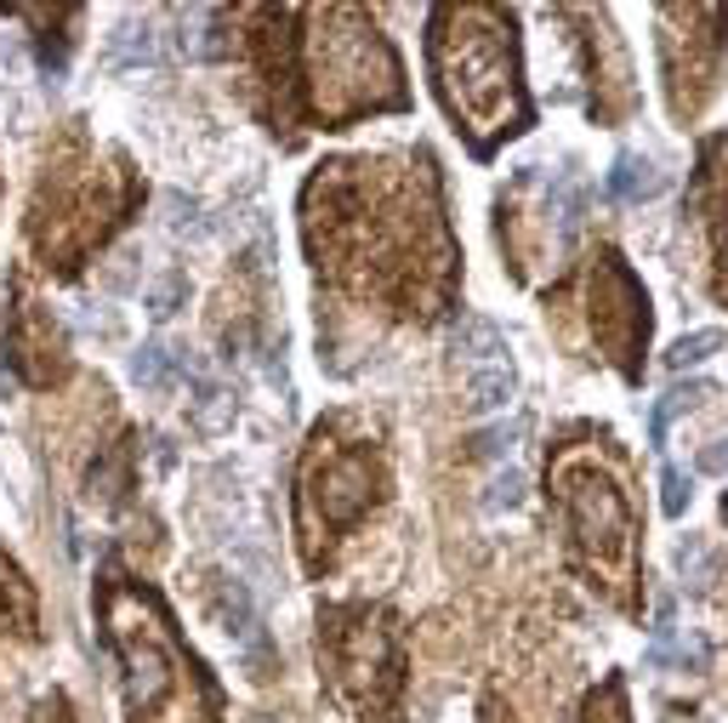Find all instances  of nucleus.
Segmentation results:
<instances>
[{"mask_svg": "<svg viewBox=\"0 0 728 723\" xmlns=\"http://www.w3.org/2000/svg\"><path fill=\"white\" fill-rule=\"evenodd\" d=\"M308 245L324 268H359V285L370 273V291H382L398 303V314H421L433 319L449 303V273H456V252L444 234V211H439V177H433V155H416V171L398 183L393 199V222L387 211V183L375 177L370 160H336L308 183Z\"/></svg>", "mask_w": 728, "mask_h": 723, "instance_id": "obj_1", "label": "nucleus"}, {"mask_svg": "<svg viewBox=\"0 0 728 723\" xmlns=\"http://www.w3.org/2000/svg\"><path fill=\"white\" fill-rule=\"evenodd\" d=\"M427 63L444 114L467 132L472 155L530 126V97L518 81V40L501 7H439L427 23Z\"/></svg>", "mask_w": 728, "mask_h": 723, "instance_id": "obj_2", "label": "nucleus"}, {"mask_svg": "<svg viewBox=\"0 0 728 723\" xmlns=\"http://www.w3.org/2000/svg\"><path fill=\"white\" fill-rule=\"evenodd\" d=\"M103 621L125 666L132 723H217V684L177 644V627L155 592L114 576L103 587Z\"/></svg>", "mask_w": 728, "mask_h": 723, "instance_id": "obj_3", "label": "nucleus"}, {"mask_svg": "<svg viewBox=\"0 0 728 723\" xmlns=\"http://www.w3.org/2000/svg\"><path fill=\"white\" fill-rule=\"evenodd\" d=\"M303 23H308L303 86H308V114L319 126H347V120H365L382 109H405L398 58L359 7L303 12Z\"/></svg>", "mask_w": 728, "mask_h": 723, "instance_id": "obj_4", "label": "nucleus"}, {"mask_svg": "<svg viewBox=\"0 0 728 723\" xmlns=\"http://www.w3.org/2000/svg\"><path fill=\"white\" fill-rule=\"evenodd\" d=\"M552 485H558V513L575 569L615 610H638V518L626 490L615 485V473L597 467V456L575 451L558 462Z\"/></svg>", "mask_w": 728, "mask_h": 723, "instance_id": "obj_5", "label": "nucleus"}, {"mask_svg": "<svg viewBox=\"0 0 728 723\" xmlns=\"http://www.w3.org/2000/svg\"><path fill=\"white\" fill-rule=\"evenodd\" d=\"M319 666L359 723H393L405 689V621L382 604H336L319 615Z\"/></svg>", "mask_w": 728, "mask_h": 723, "instance_id": "obj_6", "label": "nucleus"}, {"mask_svg": "<svg viewBox=\"0 0 728 723\" xmlns=\"http://www.w3.org/2000/svg\"><path fill=\"white\" fill-rule=\"evenodd\" d=\"M382 495V456L370 439H342V421H319L303 473H296V530H303V559L319 576L331 541L359 525Z\"/></svg>", "mask_w": 728, "mask_h": 723, "instance_id": "obj_7", "label": "nucleus"}, {"mask_svg": "<svg viewBox=\"0 0 728 723\" xmlns=\"http://www.w3.org/2000/svg\"><path fill=\"white\" fill-rule=\"evenodd\" d=\"M723 23V7H661V74L677 120H694L717 97Z\"/></svg>", "mask_w": 728, "mask_h": 723, "instance_id": "obj_8", "label": "nucleus"}, {"mask_svg": "<svg viewBox=\"0 0 728 723\" xmlns=\"http://www.w3.org/2000/svg\"><path fill=\"white\" fill-rule=\"evenodd\" d=\"M587 319H592V336L604 347V359L626 382H638L643 377V342H649V296L638 285V273L615 252H597L587 268Z\"/></svg>", "mask_w": 728, "mask_h": 723, "instance_id": "obj_9", "label": "nucleus"}, {"mask_svg": "<svg viewBox=\"0 0 728 723\" xmlns=\"http://www.w3.org/2000/svg\"><path fill=\"white\" fill-rule=\"evenodd\" d=\"M694 206L706 211L712 229V291L728 308V137H712L700 148V177H694Z\"/></svg>", "mask_w": 728, "mask_h": 723, "instance_id": "obj_10", "label": "nucleus"}, {"mask_svg": "<svg viewBox=\"0 0 728 723\" xmlns=\"http://www.w3.org/2000/svg\"><path fill=\"white\" fill-rule=\"evenodd\" d=\"M12 347H17V365H23V377H29V382H40V388H46V382L58 377V370H52V365H63V359H58V331L40 319V308H35V303H23V308H17Z\"/></svg>", "mask_w": 728, "mask_h": 723, "instance_id": "obj_11", "label": "nucleus"}, {"mask_svg": "<svg viewBox=\"0 0 728 723\" xmlns=\"http://www.w3.org/2000/svg\"><path fill=\"white\" fill-rule=\"evenodd\" d=\"M0 615H7V627L17 638L40 633V598H35L29 581H23V569H17V559L7 553V547H0Z\"/></svg>", "mask_w": 728, "mask_h": 723, "instance_id": "obj_12", "label": "nucleus"}, {"mask_svg": "<svg viewBox=\"0 0 728 723\" xmlns=\"http://www.w3.org/2000/svg\"><path fill=\"white\" fill-rule=\"evenodd\" d=\"M666 188V177L655 171V160H643V155H615V171H609V194L620 199V206H638V199H655Z\"/></svg>", "mask_w": 728, "mask_h": 723, "instance_id": "obj_13", "label": "nucleus"}, {"mask_svg": "<svg viewBox=\"0 0 728 723\" xmlns=\"http://www.w3.org/2000/svg\"><path fill=\"white\" fill-rule=\"evenodd\" d=\"M86 485H91V502H103V507H114L125 490H132V451L125 444H109L103 456L91 462V473H86Z\"/></svg>", "mask_w": 728, "mask_h": 723, "instance_id": "obj_14", "label": "nucleus"}, {"mask_svg": "<svg viewBox=\"0 0 728 723\" xmlns=\"http://www.w3.org/2000/svg\"><path fill=\"white\" fill-rule=\"evenodd\" d=\"M194 433H206V439H217V433H229L234 428V393L229 388H206L194 399Z\"/></svg>", "mask_w": 728, "mask_h": 723, "instance_id": "obj_15", "label": "nucleus"}, {"mask_svg": "<svg viewBox=\"0 0 728 723\" xmlns=\"http://www.w3.org/2000/svg\"><path fill=\"white\" fill-rule=\"evenodd\" d=\"M456 354H467V359H495V354H507V342H501V331L490 326V319L467 314L461 326H456Z\"/></svg>", "mask_w": 728, "mask_h": 723, "instance_id": "obj_16", "label": "nucleus"}, {"mask_svg": "<svg viewBox=\"0 0 728 723\" xmlns=\"http://www.w3.org/2000/svg\"><path fill=\"white\" fill-rule=\"evenodd\" d=\"M171 370H177V359H171V347H160V342H143L132 354V382L137 388H165Z\"/></svg>", "mask_w": 728, "mask_h": 723, "instance_id": "obj_17", "label": "nucleus"}, {"mask_svg": "<svg viewBox=\"0 0 728 723\" xmlns=\"http://www.w3.org/2000/svg\"><path fill=\"white\" fill-rule=\"evenodd\" d=\"M513 399V370H479L467 382V410H501Z\"/></svg>", "mask_w": 728, "mask_h": 723, "instance_id": "obj_18", "label": "nucleus"}, {"mask_svg": "<svg viewBox=\"0 0 728 723\" xmlns=\"http://www.w3.org/2000/svg\"><path fill=\"white\" fill-rule=\"evenodd\" d=\"M694 399H706V388H700V382H689V388H671V393H661L655 416H649V439H655V444H666V428H671V421H677V416H683V410L694 405Z\"/></svg>", "mask_w": 728, "mask_h": 723, "instance_id": "obj_19", "label": "nucleus"}, {"mask_svg": "<svg viewBox=\"0 0 728 723\" xmlns=\"http://www.w3.org/2000/svg\"><path fill=\"white\" fill-rule=\"evenodd\" d=\"M723 347V331H689V336H677L671 347H666V370H689V365H700V359H712Z\"/></svg>", "mask_w": 728, "mask_h": 723, "instance_id": "obj_20", "label": "nucleus"}, {"mask_svg": "<svg viewBox=\"0 0 728 723\" xmlns=\"http://www.w3.org/2000/svg\"><path fill=\"white\" fill-rule=\"evenodd\" d=\"M132 63H155V35L137 29V23H125L114 35V52H109V69H132Z\"/></svg>", "mask_w": 728, "mask_h": 723, "instance_id": "obj_21", "label": "nucleus"}, {"mask_svg": "<svg viewBox=\"0 0 728 723\" xmlns=\"http://www.w3.org/2000/svg\"><path fill=\"white\" fill-rule=\"evenodd\" d=\"M183 296H188V280H183V273H165V280L148 285V314H155V319H171V314L183 308Z\"/></svg>", "mask_w": 728, "mask_h": 723, "instance_id": "obj_22", "label": "nucleus"}, {"mask_svg": "<svg viewBox=\"0 0 728 723\" xmlns=\"http://www.w3.org/2000/svg\"><path fill=\"white\" fill-rule=\"evenodd\" d=\"M523 428H530V421H523V416H513L507 428H490V433H479V439H472V451H479V456H490V462H501V456H507L513 444L523 439Z\"/></svg>", "mask_w": 728, "mask_h": 723, "instance_id": "obj_23", "label": "nucleus"}, {"mask_svg": "<svg viewBox=\"0 0 728 723\" xmlns=\"http://www.w3.org/2000/svg\"><path fill=\"white\" fill-rule=\"evenodd\" d=\"M518 502H523V473H513V467L495 473L490 490H484V507H490V513H513Z\"/></svg>", "mask_w": 728, "mask_h": 723, "instance_id": "obj_24", "label": "nucleus"}, {"mask_svg": "<svg viewBox=\"0 0 728 723\" xmlns=\"http://www.w3.org/2000/svg\"><path fill=\"white\" fill-rule=\"evenodd\" d=\"M575 723H626V695H620V684H604L592 695V707L575 718Z\"/></svg>", "mask_w": 728, "mask_h": 723, "instance_id": "obj_25", "label": "nucleus"}, {"mask_svg": "<svg viewBox=\"0 0 728 723\" xmlns=\"http://www.w3.org/2000/svg\"><path fill=\"white\" fill-rule=\"evenodd\" d=\"M655 644H649V666H661L666 655H671V638H677V610H671V598H661L655 604Z\"/></svg>", "mask_w": 728, "mask_h": 723, "instance_id": "obj_26", "label": "nucleus"}, {"mask_svg": "<svg viewBox=\"0 0 728 723\" xmlns=\"http://www.w3.org/2000/svg\"><path fill=\"white\" fill-rule=\"evenodd\" d=\"M689 479H683V473H677V467H661V513L666 518H683L689 513Z\"/></svg>", "mask_w": 728, "mask_h": 723, "instance_id": "obj_27", "label": "nucleus"}, {"mask_svg": "<svg viewBox=\"0 0 728 723\" xmlns=\"http://www.w3.org/2000/svg\"><path fill=\"white\" fill-rule=\"evenodd\" d=\"M677 569H683L689 581H712V553H706V541L689 536L683 547H677Z\"/></svg>", "mask_w": 728, "mask_h": 723, "instance_id": "obj_28", "label": "nucleus"}, {"mask_svg": "<svg viewBox=\"0 0 728 723\" xmlns=\"http://www.w3.org/2000/svg\"><path fill=\"white\" fill-rule=\"evenodd\" d=\"M694 467H700V473H728V439H712L706 451L694 456Z\"/></svg>", "mask_w": 728, "mask_h": 723, "instance_id": "obj_29", "label": "nucleus"}, {"mask_svg": "<svg viewBox=\"0 0 728 723\" xmlns=\"http://www.w3.org/2000/svg\"><path fill=\"white\" fill-rule=\"evenodd\" d=\"M35 723H74V718H69V701H63V695H52V701H40Z\"/></svg>", "mask_w": 728, "mask_h": 723, "instance_id": "obj_30", "label": "nucleus"}, {"mask_svg": "<svg viewBox=\"0 0 728 723\" xmlns=\"http://www.w3.org/2000/svg\"><path fill=\"white\" fill-rule=\"evenodd\" d=\"M723 513H728V495H723Z\"/></svg>", "mask_w": 728, "mask_h": 723, "instance_id": "obj_31", "label": "nucleus"}, {"mask_svg": "<svg viewBox=\"0 0 728 723\" xmlns=\"http://www.w3.org/2000/svg\"><path fill=\"white\" fill-rule=\"evenodd\" d=\"M257 723H268V718H257Z\"/></svg>", "mask_w": 728, "mask_h": 723, "instance_id": "obj_32", "label": "nucleus"}]
</instances>
